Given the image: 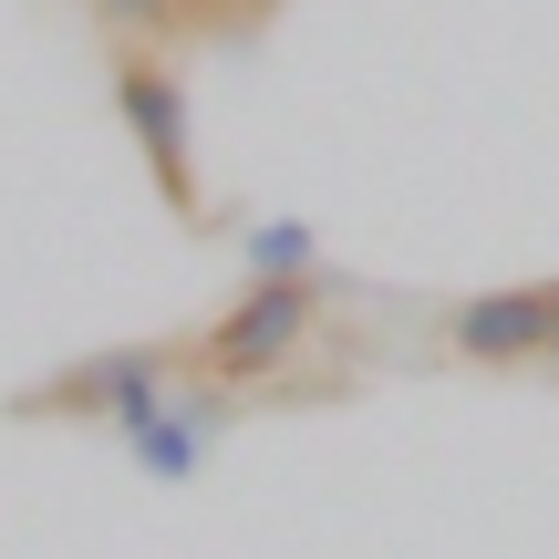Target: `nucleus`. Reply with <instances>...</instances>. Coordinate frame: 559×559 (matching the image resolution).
Wrapping results in <instances>:
<instances>
[{"label": "nucleus", "mask_w": 559, "mask_h": 559, "mask_svg": "<svg viewBox=\"0 0 559 559\" xmlns=\"http://www.w3.org/2000/svg\"><path fill=\"white\" fill-rule=\"evenodd\" d=\"M115 115H124V145L145 156V177H156V198L177 207V218H198L207 187H198V115H187L177 62L124 52V62H115Z\"/></svg>", "instance_id": "nucleus-1"}, {"label": "nucleus", "mask_w": 559, "mask_h": 559, "mask_svg": "<svg viewBox=\"0 0 559 559\" xmlns=\"http://www.w3.org/2000/svg\"><path fill=\"white\" fill-rule=\"evenodd\" d=\"M166 394H177L166 342H115V353H83V362H62V373H41L32 394H11V415H104L115 436H135Z\"/></svg>", "instance_id": "nucleus-2"}, {"label": "nucleus", "mask_w": 559, "mask_h": 559, "mask_svg": "<svg viewBox=\"0 0 559 559\" xmlns=\"http://www.w3.org/2000/svg\"><path fill=\"white\" fill-rule=\"evenodd\" d=\"M311 321H321V290H311V280H249V290L207 321V342H198L207 383H228V394H239V383H270L280 362L311 342Z\"/></svg>", "instance_id": "nucleus-3"}, {"label": "nucleus", "mask_w": 559, "mask_h": 559, "mask_svg": "<svg viewBox=\"0 0 559 559\" xmlns=\"http://www.w3.org/2000/svg\"><path fill=\"white\" fill-rule=\"evenodd\" d=\"M445 353L487 362V373H508V362H549V280L456 300V311H445Z\"/></svg>", "instance_id": "nucleus-4"}, {"label": "nucleus", "mask_w": 559, "mask_h": 559, "mask_svg": "<svg viewBox=\"0 0 559 559\" xmlns=\"http://www.w3.org/2000/svg\"><path fill=\"white\" fill-rule=\"evenodd\" d=\"M218 425H228V383H218V394H166V404H156V415H145L124 445H135L156 477H198V466H207V445H218Z\"/></svg>", "instance_id": "nucleus-5"}, {"label": "nucleus", "mask_w": 559, "mask_h": 559, "mask_svg": "<svg viewBox=\"0 0 559 559\" xmlns=\"http://www.w3.org/2000/svg\"><path fill=\"white\" fill-rule=\"evenodd\" d=\"M239 260H249V280H311L321 270V239H311V218H270V228L239 239Z\"/></svg>", "instance_id": "nucleus-6"}, {"label": "nucleus", "mask_w": 559, "mask_h": 559, "mask_svg": "<svg viewBox=\"0 0 559 559\" xmlns=\"http://www.w3.org/2000/svg\"><path fill=\"white\" fill-rule=\"evenodd\" d=\"M83 11H94V21H115V32H166L187 0H83Z\"/></svg>", "instance_id": "nucleus-7"}, {"label": "nucleus", "mask_w": 559, "mask_h": 559, "mask_svg": "<svg viewBox=\"0 0 559 559\" xmlns=\"http://www.w3.org/2000/svg\"><path fill=\"white\" fill-rule=\"evenodd\" d=\"M549 362H559V280H549Z\"/></svg>", "instance_id": "nucleus-8"}, {"label": "nucleus", "mask_w": 559, "mask_h": 559, "mask_svg": "<svg viewBox=\"0 0 559 559\" xmlns=\"http://www.w3.org/2000/svg\"><path fill=\"white\" fill-rule=\"evenodd\" d=\"M239 11H280V0H239Z\"/></svg>", "instance_id": "nucleus-9"}]
</instances>
